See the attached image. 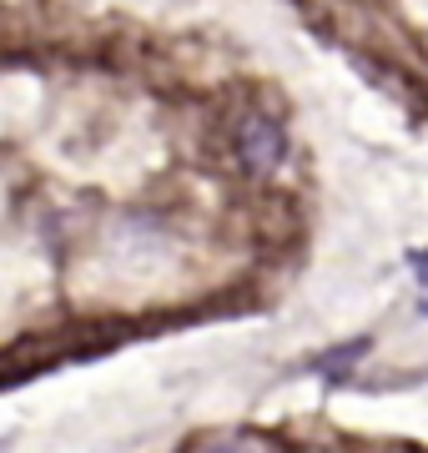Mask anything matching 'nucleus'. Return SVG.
<instances>
[{"label":"nucleus","instance_id":"1","mask_svg":"<svg viewBox=\"0 0 428 453\" xmlns=\"http://www.w3.org/2000/svg\"><path fill=\"white\" fill-rule=\"evenodd\" d=\"M232 142H237V157H242V166H248L252 177H267V172L282 162V151H287V136H282V127L272 121V116H263V111H248V116H242Z\"/></svg>","mask_w":428,"mask_h":453},{"label":"nucleus","instance_id":"2","mask_svg":"<svg viewBox=\"0 0 428 453\" xmlns=\"http://www.w3.org/2000/svg\"><path fill=\"white\" fill-rule=\"evenodd\" d=\"M197 453H272V443H257V438H217Z\"/></svg>","mask_w":428,"mask_h":453},{"label":"nucleus","instance_id":"3","mask_svg":"<svg viewBox=\"0 0 428 453\" xmlns=\"http://www.w3.org/2000/svg\"><path fill=\"white\" fill-rule=\"evenodd\" d=\"M0 453H5V443H0Z\"/></svg>","mask_w":428,"mask_h":453}]
</instances>
